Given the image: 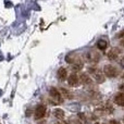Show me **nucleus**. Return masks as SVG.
Instances as JSON below:
<instances>
[{
	"mask_svg": "<svg viewBox=\"0 0 124 124\" xmlns=\"http://www.w3.org/2000/svg\"><path fill=\"white\" fill-rule=\"evenodd\" d=\"M81 82L83 84H86V85H88V84H92V78H90L89 76H88V74H86V73H83V74L81 75Z\"/></svg>",
	"mask_w": 124,
	"mask_h": 124,
	"instance_id": "9",
	"label": "nucleus"
},
{
	"mask_svg": "<svg viewBox=\"0 0 124 124\" xmlns=\"http://www.w3.org/2000/svg\"><path fill=\"white\" fill-rule=\"evenodd\" d=\"M46 111H47L46 106L38 105L36 107V109H35V118L36 119H43L44 116H46Z\"/></svg>",
	"mask_w": 124,
	"mask_h": 124,
	"instance_id": "3",
	"label": "nucleus"
},
{
	"mask_svg": "<svg viewBox=\"0 0 124 124\" xmlns=\"http://www.w3.org/2000/svg\"><path fill=\"white\" fill-rule=\"evenodd\" d=\"M108 41L107 40H103V39H100V40H98V43H97V47H98V49L100 50H106L108 47Z\"/></svg>",
	"mask_w": 124,
	"mask_h": 124,
	"instance_id": "11",
	"label": "nucleus"
},
{
	"mask_svg": "<svg viewBox=\"0 0 124 124\" xmlns=\"http://www.w3.org/2000/svg\"><path fill=\"white\" fill-rule=\"evenodd\" d=\"M119 54H120V49L119 48H113V49H111L108 52V58L110 60H116V59H118Z\"/></svg>",
	"mask_w": 124,
	"mask_h": 124,
	"instance_id": "6",
	"label": "nucleus"
},
{
	"mask_svg": "<svg viewBox=\"0 0 124 124\" xmlns=\"http://www.w3.org/2000/svg\"><path fill=\"white\" fill-rule=\"evenodd\" d=\"M87 58H88V60H89L90 62H93V63H97L99 60V54H97V52H95V51H89L87 54Z\"/></svg>",
	"mask_w": 124,
	"mask_h": 124,
	"instance_id": "5",
	"label": "nucleus"
},
{
	"mask_svg": "<svg viewBox=\"0 0 124 124\" xmlns=\"http://www.w3.org/2000/svg\"><path fill=\"white\" fill-rule=\"evenodd\" d=\"M90 70H92V71H90V72H92V73H94V74H95V76H96V79H97V82H98V83H102V82L105 81V78H103V76L100 74V73L98 72V71L96 70V69H90Z\"/></svg>",
	"mask_w": 124,
	"mask_h": 124,
	"instance_id": "10",
	"label": "nucleus"
},
{
	"mask_svg": "<svg viewBox=\"0 0 124 124\" xmlns=\"http://www.w3.org/2000/svg\"><path fill=\"white\" fill-rule=\"evenodd\" d=\"M123 99H124L123 93H118V94H116V96H114V102H116L118 106L122 107L123 106Z\"/></svg>",
	"mask_w": 124,
	"mask_h": 124,
	"instance_id": "8",
	"label": "nucleus"
},
{
	"mask_svg": "<svg viewBox=\"0 0 124 124\" xmlns=\"http://www.w3.org/2000/svg\"><path fill=\"white\" fill-rule=\"evenodd\" d=\"M57 76H58V79L60 82H63L66 79V76H68V72H66V70L64 68H60L58 70V72H57Z\"/></svg>",
	"mask_w": 124,
	"mask_h": 124,
	"instance_id": "4",
	"label": "nucleus"
},
{
	"mask_svg": "<svg viewBox=\"0 0 124 124\" xmlns=\"http://www.w3.org/2000/svg\"><path fill=\"white\" fill-rule=\"evenodd\" d=\"M68 82H69V85L70 86H75V85L78 84L79 78H78V76H77L76 74H71L70 77L68 78Z\"/></svg>",
	"mask_w": 124,
	"mask_h": 124,
	"instance_id": "7",
	"label": "nucleus"
},
{
	"mask_svg": "<svg viewBox=\"0 0 124 124\" xmlns=\"http://www.w3.org/2000/svg\"><path fill=\"white\" fill-rule=\"evenodd\" d=\"M61 93H62L61 96H63V98H66V99H72L73 98L72 94H71L68 89H65V88H61Z\"/></svg>",
	"mask_w": 124,
	"mask_h": 124,
	"instance_id": "13",
	"label": "nucleus"
},
{
	"mask_svg": "<svg viewBox=\"0 0 124 124\" xmlns=\"http://www.w3.org/2000/svg\"><path fill=\"white\" fill-rule=\"evenodd\" d=\"M57 124H62V123H57Z\"/></svg>",
	"mask_w": 124,
	"mask_h": 124,
	"instance_id": "15",
	"label": "nucleus"
},
{
	"mask_svg": "<svg viewBox=\"0 0 124 124\" xmlns=\"http://www.w3.org/2000/svg\"><path fill=\"white\" fill-rule=\"evenodd\" d=\"M54 116H56L57 119L61 120V119L64 118V111L62 109H54Z\"/></svg>",
	"mask_w": 124,
	"mask_h": 124,
	"instance_id": "12",
	"label": "nucleus"
},
{
	"mask_svg": "<svg viewBox=\"0 0 124 124\" xmlns=\"http://www.w3.org/2000/svg\"><path fill=\"white\" fill-rule=\"evenodd\" d=\"M109 124H119V122H118L116 120H111V121L109 122Z\"/></svg>",
	"mask_w": 124,
	"mask_h": 124,
	"instance_id": "14",
	"label": "nucleus"
},
{
	"mask_svg": "<svg viewBox=\"0 0 124 124\" xmlns=\"http://www.w3.org/2000/svg\"><path fill=\"white\" fill-rule=\"evenodd\" d=\"M49 94H50V97H51V98L54 100V102L60 103V102H62V101H63V98H62L61 94L59 93V90L56 89L54 87H51V88H50Z\"/></svg>",
	"mask_w": 124,
	"mask_h": 124,
	"instance_id": "2",
	"label": "nucleus"
},
{
	"mask_svg": "<svg viewBox=\"0 0 124 124\" xmlns=\"http://www.w3.org/2000/svg\"><path fill=\"white\" fill-rule=\"evenodd\" d=\"M103 73L107 77H116L119 75V70L112 64H107L103 66Z\"/></svg>",
	"mask_w": 124,
	"mask_h": 124,
	"instance_id": "1",
	"label": "nucleus"
}]
</instances>
